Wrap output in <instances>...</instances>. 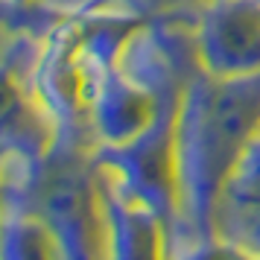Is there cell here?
Wrapping results in <instances>:
<instances>
[{
  "instance_id": "cell-3",
  "label": "cell",
  "mask_w": 260,
  "mask_h": 260,
  "mask_svg": "<svg viewBox=\"0 0 260 260\" xmlns=\"http://www.w3.org/2000/svg\"><path fill=\"white\" fill-rule=\"evenodd\" d=\"M193 53L211 76H260V0H208L193 26Z\"/></svg>"
},
{
  "instance_id": "cell-1",
  "label": "cell",
  "mask_w": 260,
  "mask_h": 260,
  "mask_svg": "<svg viewBox=\"0 0 260 260\" xmlns=\"http://www.w3.org/2000/svg\"><path fill=\"white\" fill-rule=\"evenodd\" d=\"M260 138V76L222 79L193 61L178 111V181L187 246L213 237L225 181Z\"/></svg>"
},
{
  "instance_id": "cell-2",
  "label": "cell",
  "mask_w": 260,
  "mask_h": 260,
  "mask_svg": "<svg viewBox=\"0 0 260 260\" xmlns=\"http://www.w3.org/2000/svg\"><path fill=\"white\" fill-rule=\"evenodd\" d=\"M6 208L36 213L61 260H108L96 143L59 135L41 161L6 173Z\"/></svg>"
},
{
  "instance_id": "cell-6",
  "label": "cell",
  "mask_w": 260,
  "mask_h": 260,
  "mask_svg": "<svg viewBox=\"0 0 260 260\" xmlns=\"http://www.w3.org/2000/svg\"><path fill=\"white\" fill-rule=\"evenodd\" d=\"M59 123L50 108L38 100L32 88L18 82L12 71H6V94H3V149L6 164L29 167L41 161L59 141Z\"/></svg>"
},
{
  "instance_id": "cell-9",
  "label": "cell",
  "mask_w": 260,
  "mask_h": 260,
  "mask_svg": "<svg viewBox=\"0 0 260 260\" xmlns=\"http://www.w3.org/2000/svg\"><path fill=\"white\" fill-rule=\"evenodd\" d=\"M176 260H260V254L213 234V237H205V240L190 243Z\"/></svg>"
},
{
  "instance_id": "cell-4",
  "label": "cell",
  "mask_w": 260,
  "mask_h": 260,
  "mask_svg": "<svg viewBox=\"0 0 260 260\" xmlns=\"http://www.w3.org/2000/svg\"><path fill=\"white\" fill-rule=\"evenodd\" d=\"M155 108L158 91L152 85L135 76L123 61L108 64L96 76L91 94V132L96 146H117L132 141L155 117Z\"/></svg>"
},
{
  "instance_id": "cell-10",
  "label": "cell",
  "mask_w": 260,
  "mask_h": 260,
  "mask_svg": "<svg viewBox=\"0 0 260 260\" xmlns=\"http://www.w3.org/2000/svg\"><path fill=\"white\" fill-rule=\"evenodd\" d=\"M18 3H26V0H18Z\"/></svg>"
},
{
  "instance_id": "cell-7",
  "label": "cell",
  "mask_w": 260,
  "mask_h": 260,
  "mask_svg": "<svg viewBox=\"0 0 260 260\" xmlns=\"http://www.w3.org/2000/svg\"><path fill=\"white\" fill-rule=\"evenodd\" d=\"M213 234L260 254V138L246 149L216 199Z\"/></svg>"
},
{
  "instance_id": "cell-8",
  "label": "cell",
  "mask_w": 260,
  "mask_h": 260,
  "mask_svg": "<svg viewBox=\"0 0 260 260\" xmlns=\"http://www.w3.org/2000/svg\"><path fill=\"white\" fill-rule=\"evenodd\" d=\"M3 260H61L50 228L36 213L6 208L3 213Z\"/></svg>"
},
{
  "instance_id": "cell-5",
  "label": "cell",
  "mask_w": 260,
  "mask_h": 260,
  "mask_svg": "<svg viewBox=\"0 0 260 260\" xmlns=\"http://www.w3.org/2000/svg\"><path fill=\"white\" fill-rule=\"evenodd\" d=\"M100 196L106 213L108 260H173L164 222L143 202L120 187V181L103 164H100Z\"/></svg>"
}]
</instances>
